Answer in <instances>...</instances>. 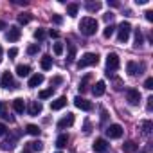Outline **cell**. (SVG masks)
Listing matches in <instances>:
<instances>
[{
  "instance_id": "cell-1",
  "label": "cell",
  "mask_w": 153,
  "mask_h": 153,
  "mask_svg": "<svg viewBox=\"0 0 153 153\" xmlns=\"http://www.w3.org/2000/svg\"><path fill=\"white\" fill-rule=\"evenodd\" d=\"M97 27H99V24H97V20L92 18V16H85V18H81V22H79V31H81V34H85V36H94V34L97 33Z\"/></svg>"
},
{
  "instance_id": "cell-2",
  "label": "cell",
  "mask_w": 153,
  "mask_h": 153,
  "mask_svg": "<svg viewBox=\"0 0 153 153\" xmlns=\"http://www.w3.org/2000/svg\"><path fill=\"white\" fill-rule=\"evenodd\" d=\"M99 63V56L96 52H85L81 56V59L78 61V67L79 68H87V67H92V65H97Z\"/></svg>"
},
{
  "instance_id": "cell-3",
  "label": "cell",
  "mask_w": 153,
  "mask_h": 153,
  "mask_svg": "<svg viewBox=\"0 0 153 153\" xmlns=\"http://www.w3.org/2000/svg\"><path fill=\"white\" fill-rule=\"evenodd\" d=\"M119 67H121V59H119V56H117L115 52H110V54L106 56V76H110L112 72H115Z\"/></svg>"
},
{
  "instance_id": "cell-4",
  "label": "cell",
  "mask_w": 153,
  "mask_h": 153,
  "mask_svg": "<svg viewBox=\"0 0 153 153\" xmlns=\"http://www.w3.org/2000/svg\"><path fill=\"white\" fill-rule=\"evenodd\" d=\"M117 40L121 42V43H126L128 42V38H130V34H131V24L130 22H123L119 27H117Z\"/></svg>"
},
{
  "instance_id": "cell-5",
  "label": "cell",
  "mask_w": 153,
  "mask_h": 153,
  "mask_svg": "<svg viewBox=\"0 0 153 153\" xmlns=\"http://www.w3.org/2000/svg\"><path fill=\"white\" fill-rule=\"evenodd\" d=\"M105 133H106L108 139H121L123 133H124V130H123L121 124H110V126L105 130Z\"/></svg>"
},
{
  "instance_id": "cell-6",
  "label": "cell",
  "mask_w": 153,
  "mask_h": 153,
  "mask_svg": "<svg viewBox=\"0 0 153 153\" xmlns=\"http://www.w3.org/2000/svg\"><path fill=\"white\" fill-rule=\"evenodd\" d=\"M126 101L130 103V105H139L140 103V92L137 90V88H128L126 90Z\"/></svg>"
},
{
  "instance_id": "cell-7",
  "label": "cell",
  "mask_w": 153,
  "mask_h": 153,
  "mask_svg": "<svg viewBox=\"0 0 153 153\" xmlns=\"http://www.w3.org/2000/svg\"><path fill=\"white\" fill-rule=\"evenodd\" d=\"M74 105H76V108H79V110H85V112H90L92 108H94V105L90 103V101H87L85 97H81V96H78L74 99Z\"/></svg>"
},
{
  "instance_id": "cell-8",
  "label": "cell",
  "mask_w": 153,
  "mask_h": 153,
  "mask_svg": "<svg viewBox=\"0 0 153 153\" xmlns=\"http://www.w3.org/2000/svg\"><path fill=\"white\" fill-rule=\"evenodd\" d=\"M20 36H22V29H20L18 25H11L9 31H7V34H6V38H7L9 42H18Z\"/></svg>"
},
{
  "instance_id": "cell-9",
  "label": "cell",
  "mask_w": 153,
  "mask_h": 153,
  "mask_svg": "<svg viewBox=\"0 0 153 153\" xmlns=\"http://www.w3.org/2000/svg\"><path fill=\"white\" fill-rule=\"evenodd\" d=\"M92 148H94L96 153H106L108 151V142H106V139H96Z\"/></svg>"
},
{
  "instance_id": "cell-10",
  "label": "cell",
  "mask_w": 153,
  "mask_h": 153,
  "mask_svg": "<svg viewBox=\"0 0 153 153\" xmlns=\"http://www.w3.org/2000/svg\"><path fill=\"white\" fill-rule=\"evenodd\" d=\"M0 85H2L4 88H15V79H13V76L11 72H4L2 74V79H0Z\"/></svg>"
},
{
  "instance_id": "cell-11",
  "label": "cell",
  "mask_w": 153,
  "mask_h": 153,
  "mask_svg": "<svg viewBox=\"0 0 153 153\" xmlns=\"http://www.w3.org/2000/svg\"><path fill=\"white\" fill-rule=\"evenodd\" d=\"M74 124V114H67L63 119L58 121V130H65V128H70Z\"/></svg>"
},
{
  "instance_id": "cell-12",
  "label": "cell",
  "mask_w": 153,
  "mask_h": 153,
  "mask_svg": "<svg viewBox=\"0 0 153 153\" xmlns=\"http://www.w3.org/2000/svg\"><path fill=\"white\" fill-rule=\"evenodd\" d=\"M42 110H43V106H42V103L40 101H31V105H29V108H27V112H29V115H38V114H42Z\"/></svg>"
},
{
  "instance_id": "cell-13",
  "label": "cell",
  "mask_w": 153,
  "mask_h": 153,
  "mask_svg": "<svg viewBox=\"0 0 153 153\" xmlns=\"http://www.w3.org/2000/svg\"><path fill=\"white\" fill-rule=\"evenodd\" d=\"M43 79H45L43 74H34V76H31V79H29L27 85H29L31 88H36V87H40V85L43 83Z\"/></svg>"
},
{
  "instance_id": "cell-14",
  "label": "cell",
  "mask_w": 153,
  "mask_h": 153,
  "mask_svg": "<svg viewBox=\"0 0 153 153\" xmlns=\"http://www.w3.org/2000/svg\"><path fill=\"white\" fill-rule=\"evenodd\" d=\"M105 92H106V85H105V81H97V83L94 85V88H92V94H94L96 97H101Z\"/></svg>"
},
{
  "instance_id": "cell-15",
  "label": "cell",
  "mask_w": 153,
  "mask_h": 153,
  "mask_svg": "<svg viewBox=\"0 0 153 153\" xmlns=\"http://www.w3.org/2000/svg\"><path fill=\"white\" fill-rule=\"evenodd\" d=\"M140 65H137L135 61H128L126 63V70H128V74L130 76H137V74H140Z\"/></svg>"
},
{
  "instance_id": "cell-16",
  "label": "cell",
  "mask_w": 153,
  "mask_h": 153,
  "mask_svg": "<svg viewBox=\"0 0 153 153\" xmlns=\"http://www.w3.org/2000/svg\"><path fill=\"white\" fill-rule=\"evenodd\" d=\"M65 106H67V97H65V96H61V97H58L56 101L51 103V110H61V108H65Z\"/></svg>"
},
{
  "instance_id": "cell-17",
  "label": "cell",
  "mask_w": 153,
  "mask_h": 153,
  "mask_svg": "<svg viewBox=\"0 0 153 153\" xmlns=\"http://www.w3.org/2000/svg\"><path fill=\"white\" fill-rule=\"evenodd\" d=\"M13 110H15L16 114H24V110H25V103H24L22 97H16V99L13 101Z\"/></svg>"
},
{
  "instance_id": "cell-18",
  "label": "cell",
  "mask_w": 153,
  "mask_h": 153,
  "mask_svg": "<svg viewBox=\"0 0 153 153\" xmlns=\"http://www.w3.org/2000/svg\"><path fill=\"white\" fill-rule=\"evenodd\" d=\"M137 149H139V144L133 142V140H128V142L123 144V151H124V153H135Z\"/></svg>"
},
{
  "instance_id": "cell-19",
  "label": "cell",
  "mask_w": 153,
  "mask_h": 153,
  "mask_svg": "<svg viewBox=\"0 0 153 153\" xmlns=\"http://www.w3.org/2000/svg\"><path fill=\"white\" fill-rule=\"evenodd\" d=\"M16 74L20 78H25V76L31 74V67L29 65H16Z\"/></svg>"
},
{
  "instance_id": "cell-20",
  "label": "cell",
  "mask_w": 153,
  "mask_h": 153,
  "mask_svg": "<svg viewBox=\"0 0 153 153\" xmlns=\"http://www.w3.org/2000/svg\"><path fill=\"white\" fill-rule=\"evenodd\" d=\"M40 65H42V68H43V70H51V68H52V58H51L49 54H45V56L42 58Z\"/></svg>"
},
{
  "instance_id": "cell-21",
  "label": "cell",
  "mask_w": 153,
  "mask_h": 153,
  "mask_svg": "<svg viewBox=\"0 0 153 153\" xmlns=\"http://www.w3.org/2000/svg\"><path fill=\"white\" fill-rule=\"evenodd\" d=\"M140 128H142V133H144L146 137H149V135H151V130H153V123H151V121H142V123H140Z\"/></svg>"
},
{
  "instance_id": "cell-22",
  "label": "cell",
  "mask_w": 153,
  "mask_h": 153,
  "mask_svg": "<svg viewBox=\"0 0 153 153\" xmlns=\"http://www.w3.org/2000/svg\"><path fill=\"white\" fill-rule=\"evenodd\" d=\"M16 139H18V135H15L13 139H7V140H4L2 144H0V148H2V149H13V148L16 146V144H15V142H16Z\"/></svg>"
},
{
  "instance_id": "cell-23",
  "label": "cell",
  "mask_w": 153,
  "mask_h": 153,
  "mask_svg": "<svg viewBox=\"0 0 153 153\" xmlns=\"http://www.w3.org/2000/svg\"><path fill=\"white\" fill-rule=\"evenodd\" d=\"M85 9H87L88 13H96V11L101 9V2H87V4H85Z\"/></svg>"
},
{
  "instance_id": "cell-24",
  "label": "cell",
  "mask_w": 153,
  "mask_h": 153,
  "mask_svg": "<svg viewBox=\"0 0 153 153\" xmlns=\"http://www.w3.org/2000/svg\"><path fill=\"white\" fill-rule=\"evenodd\" d=\"M0 115H2L6 121H13V117L7 114V106H6V103H4V101H0Z\"/></svg>"
},
{
  "instance_id": "cell-25",
  "label": "cell",
  "mask_w": 153,
  "mask_h": 153,
  "mask_svg": "<svg viewBox=\"0 0 153 153\" xmlns=\"http://www.w3.org/2000/svg\"><path fill=\"white\" fill-rule=\"evenodd\" d=\"M78 9H79V6H78V4H68V6H67V15L74 18L76 15H78Z\"/></svg>"
},
{
  "instance_id": "cell-26",
  "label": "cell",
  "mask_w": 153,
  "mask_h": 153,
  "mask_svg": "<svg viewBox=\"0 0 153 153\" xmlns=\"http://www.w3.org/2000/svg\"><path fill=\"white\" fill-rule=\"evenodd\" d=\"M67 142H68V137H67L65 133H61V135L56 139V146H58V148H65V146H67Z\"/></svg>"
},
{
  "instance_id": "cell-27",
  "label": "cell",
  "mask_w": 153,
  "mask_h": 153,
  "mask_svg": "<svg viewBox=\"0 0 153 153\" xmlns=\"http://www.w3.org/2000/svg\"><path fill=\"white\" fill-rule=\"evenodd\" d=\"M144 43V36H142V31L140 29H135V45L140 47Z\"/></svg>"
},
{
  "instance_id": "cell-28",
  "label": "cell",
  "mask_w": 153,
  "mask_h": 153,
  "mask_svg": "<svg viewBox=\"0 0 153 153\" xmlns=\"http://www.w3.org/2000/svg\"><path fill=\"white\" fill-rule=\"evenodd\" d=\"M25 131H27L29 135H40V128H38L36 124H27V126H25Z\"/></svg>"
},
{
  "instance_id": "cell-29",
  "label": "cell",
  "mask_w": 153,
  "mask_h": 153,
  "mask_svg": "<svg viewBox=\"0 0 153 153\" xmlns=\"http://www.w3.org/2000/svg\"><path fill=\"white\" fill-rule=\"evenodd\" d=\"M29 148L33 151H42L43 149V142L42 140H33V142H29Z\"/></svg>"
},
{
  "instance_id": "cell-30",
  "label": "cell",
  "mask_w": 153,
  "mask_h": 153,
  "mask_svg": "<svg viewBox=\"0 0 153 153\" xmlns=\"http://www.w3.org/2000/svg\"><path fill=\"white\" fill-rule=\"evenodd\" d=\"M52 94H54V88L51 87V88H47V90H42L38 96H40V99H47V97H51Z\"/></svg>"
},
{
  "instance_id": "cell-31",
  "label": "cell",
  "mask_w": 153,
  "mask_h": 153,
  "mask_svg": "<svg viewBox=\"0 0 153 153\" xmlns=\"http://www.w3.org/2000/svg\"><path fill=\"white\" fill-rule=\"evenodd\" d=\"M88 81H90V74H87L85 78L81 79V83H79V92H85V90H87V83H88Z\"/></svg>"
},
{
  "instance_id": "cell-32",
  "label": "cell",
  "mask_w": 153,
  "mask_h": 153,
  "mask_svg": "<svg viewBox=\"0 0 153 153\" xmlns=\"http://www.w3.org/2000/svg\"><path fill=\"white\" fill-rule=\"evenodd\" d=\"M114 31H115V27L110 24V25H106V27H105V31H103V36H105V38H110V36L114 34Z\"/></svg>"
},
{
  "instance_id": "cell-33",
  "label": "cell",
  "mask_w": 153,
  "mask_h": 153,
  "mask_svg": "<svg viewBox=\"0 0 153 153\" xmlns=\"http://www.w3.org/2000/svg\"><path fill=\"white\" fill-rule=\"evenodd\" d=\"M34 38H36L38 42H43V40H45V31H43V29H36V31H34Z\"/></svg>"
},
{
  "instance_id": "cell-34",
  "label": "cell",
  "mask_w": 153,
  "mask_h": 153,
  "mask_svg": "<svg viewBox=\"0 0 153 153\" xmlns=\"http://www.w3.org/2000/svg\"><path fill=\"white\" fill-rule=\"evenodd\" d=\"M38 51H40V45H38V43H33V45H29V47H27V54H31V56H33V54H36Z\"/></svg>"
},
{
  "instance_id": "cell-35",
  "label": "cell",
  "mask_w": 153,
  "mask_h": 153,
  "mask_svg": "<svg viewBox=\"0 0 153 153\" xmlns=\"http://www.w3.org/2000/svg\"><path fill=\"white\" fill-rule=\"evenodd\" d=\"M29 20H31V16H29V15H20V16H18V24H22V25L29 24Z\"/></svg>"
},
{
  "instance_id": "cell-36",
  "label": "cell",
  "mask_w": 153,
  "mask_h": 153,
  "mask_svg": "<svg viewBox=\"0 0 153 153\" xmlns=\"http://www.w3.org/2000/svg\"><path fill=\"white\" fill-rule=\"evenodd\" d=\"M54 54L61 56L63 54V43H54Z\"/></svg>"
},
{
  "instance_id": "cell-37",
  "label": "cell",
  "mask_w": 153,
  "mask_h": 153,
  "mask_svg": "<svg viewBox=\"0 0 153 153\" xmlns=\"http://www.w3.org/2000/svg\"><path fill=\"white\" fill-rule=\"evenodd\" d=\"M74 58H76V47H74V45H70V49H68V58H67V61H74Z\"/></svg>"
},
{
  "instance_id": "cell-38",
  "label": "cell",
  "mask_w": 153,
  "mask_h": 153,
  "mask_svg": "<svg viewBox=\"0 0 153 153\" xmlns=\"http://www.w3.org/2000/svg\"><path fill=\"white\" fill-rule=\"evenodd\" d=\"M144 88H146V90H151V88H153V78H148V79L144 81Z\"/></svg>"
},
{
  "instance_id": "cell-39",
  "label": "cell",
  "mask_w": 153,
  "mask_h": 153,
  "mask_svg": "<svg viewBox=\"0 0 153 153\" xmlns=\"http://www.w3.org/2000/svg\"><path fill=\"white\" fill-rule=\"evenodd\" d=\"M61 81H63V79L59 78V76H56V78H52V79H51V85H52V88H54V85H59Z\"/></svg>"
},
{
  "instance_id": "cell-40",
  "label": "cell",
  "mask_w": 153,
  "mask_h": 153,
  "mask_svg": "<svg viewBox=\"0 0 153 153\" xmlns=\"http://www.w3.org/2000/svg\"><path fill=\"white\" fill-rule=\"evenodd\" d=\"M52 22H54V24H56V25H59V24H61V22H63V18H61V16H59V15H52Z\"/></svg>"
},
{
  "instance_id": "cell-41",
  "label": "cell",
  "mask_w": 153,
  "mask_h": 153,
  "mask_svg": "<svg viewBox=\"0 0 153 153\" xmlns=\"http://www.w3.org/2000/svg\"><path fill=\"white\" fill-rule=\"evenodd\" d=\"M83 131H85V133H90V131H92V126H90V123H88V121H85V126H83Z\"/></svg>"
},
{
  "instance_id": "cell-42",
  "label": "cell",
  "mask_w": 153,
  "mask_h": 153,
  "mask_svg": "<svg viewBox=\"0 0 153 153\" xmlns=\"http://www.w3.org/2000/svg\"><path fill=\"white\" fill-rule=\"evenodd\" d=\"M6 131H7L6 124H4V123H0V137H4V135H6Z\"/></svg>"
},
{
  "instance_id": "cell-43",
  "label": "cell",
  "mask_w": 153,
  "mask_h": 153,
  "mask_svg": "<svg viewBox=\"0 0 153 153\" xmlns=\"http://www.w3.org/2000/svg\"><path fill=\"white\" fill-rule=\"evenodd\" d=\"M144 15H146V20H148V22H153V11H149V9H148Z\"/></svg>"
},
{
  "instance_id": "cell-44",
  "label": "cell",
  "mask_w": 153,
  "mask_h": 153,
  "mask_svg": "<svg viewBox=\"0 0 153 153\" xmlns=\"http://www.w3.org/2000/svg\"><path fill=\"white\" fill-rule=\"evenodd\" d=\"M7 54H9V58H15V56L18 54V49H15V47H13V49H9V52H7Z\"/></svg>"
},
{
  "instance_id": "cell-45",
  "label": "cell",
  "mask_w": 153,
  "mask_h": 153,
  "mask_svg": "<svg viewBox=\"0 0 153 153\" xmlns=\"http://www.w3.org/2000/svg\"><path fill=\"white\" fill-rule=\"evenodd\" d=\"M106 117H108V114H106V110H105V108H101V121L105 123V121H106Z\"/></svg>"
},
{
  "instance_id": "cell-46",
  "label": "cell",
  "mask_w": 153,
  "mask_h": 153,
  "mask_svg": "<svg viewBox=\"0 0 153 153\" xmlns=\"http://www.w3.org/2000/svg\"><path fill=\"white\" fill-rule=\"evenodd\" d=\"M105 20H106V22H112V20H114V13H106V15H105Z\"/></svg>"
},
{
  "instance_id": "cell-47",
  "label": "cell",
  "mask_w": 153,
  "mask_h": 153,
  "mask_svg": "<svg viewBox=\"0 0 153 153\" xmlns=\"http://www.w3.org/2000/svg\"><path fill=\"white\" fill-rule=\"evenodd\" d=\"M49 34H51V38H59V33H58V31H54V29H51V33H49Z\"/></svg>"
},
{
  "instance_id": "cell-48",
  "label": "cell",
  "mask_w": 153,
  "mask_h": 153,
  "mask_svg": "<svg viewBox=\"0 0 153 153\" xmlns=\"http://www.w3.org/2000/svg\"><path fill=\"white\" fill-rule=\"evenodd\" d=\"M151 108H153V97H148V110L151 112Z\"/></svg>"
},
{
  "instance_id": "cell-49",
  "label": "cell",
  "mask_w": 153,
  "mask_h": 153,
  "mask_svg": "<svg viewBox=\"0 0 153 153\" xmlns=\"http://www.w3.org/2000/svg\"><path fill=\"white\" fill-rule=\"evenodd\" d=\"M108 6H112V7H119V2H115V0H112V2H108Z\"/></svg>"
},
{
  "instance_id": "cell-50",
  "label": "cell",
  "mask_w": 153,
  "mask_h": 153,
  "mask_svg": "<svg viewBox=\"0 0 153 153\" xmlns=\"http://www.w3.org/2000/svg\"><path fill=\"white\" fill-rule=\"evenodd\" d=\"M7 25H6V22H2V20H0V31H2V29H6Z\"/></svg>"
},
{
  "instance_id": "cell-51",
  "label": "cell",
  "mask_w": 153,
  "mask_h": 153,
  "mask_svg": "<svg viewBox=\"0 0 153 153\" xmlns=\"http://www.w3.org/2000/svg\"><path fill=\"white\" fill-rule=\"evenodd\" d=\"M0 63H2V45H0Z\"/></svg>"
},
{
  "instance_id": "cell-52",
  "label": "cell",
  "mask_w": 153,
  "mask_h": 153,
  "mask_svg": "<svg viewBox=\"0 0 153 153\" xmlns=\"http://www.w3.org/2000/svg\"><path fill=\"white\" fill-rule=\"evenodd\" d=\"M22 153H31V149H24V151H22Z\"/></svg>"
},
{
  "instance_id": "cell-53",
  "label": "cell",
  "mask_w": 153,
  "mask_h": 153,
  "mask_svg": "<svg viewBox=\"0 0 153 153\" xmlns=\"http://www.w3.org/2000/svg\"><path fill=\"white\" fill-rule=\"evenodd\" d=\"M140 153H148V151H140Z\"/></svg>"
},
{
  "instance_id": "cell-54",
  "label": "cell",
  "mask_w": 153,
  "mask_h": 153,
  "mask_svg": "<svg viewBox=\"0 0 153 153\" xmlns=\"http://www.w3.org/2000/svg\"><path fill=\"white\" fill-rule=\"evenodd\" d=\"M56 153H61V151H56Z\"/></svg>"
}]
</instances>
